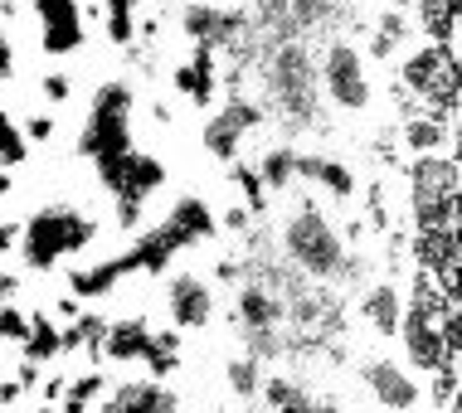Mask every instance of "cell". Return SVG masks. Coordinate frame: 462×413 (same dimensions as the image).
Masks as SVG:
<instances>
[{
    "label": "cell",
    "instance_id": "cell-1",
    "mask_svg": "<svg viewBox=\"0 0 462 413\" xmlns=\"http://www.w3.org/2000/svg\"><path fill=\"white\" fill-rule=\"evenodd\" d=\"M278 253L292 272H302L307 282L321 287H341L360 278V258L351 253L346 234L336 229V219L317 199L287 205V215L278 219Z\"/></svg>",
    "mask_w": 462,
    "mask_h": 413
},
{
    "label": "cell",
    "instance_id": "cell-2",
    "mask_svg": "<svg viewBox=\"0 0 462 413\" xmlns=\"http://www.w3.org/2000/svg\"><path fill=\"white\" fill-rule=\"evenodd\" d=\"M394 87L409 103V112L453 117L462 103V54L439 40H414L394 59Z\"/></svg>",
    "mask_w": 462,
    "mask_h": 413
},
{
    "label": "cell",
    "instance_id": "cell-3",
    "mask_svg": "<svg viewBox=\"0 0 462 413\" xmlns=\"http://www.w3.org/2000/svg\"><path fill=\"white\" fill-rule=\"evenodd\" d=\"M132 117H136V93H132L127 78H107V83L93 87L88 112H83V127H79V156L93 161L97 185L136 151Z\"/></svg>",
    "mask_w": 462,
    "mask_h": 413
},
{
    "label": "cell",
    "instance_id": "cell-4",
    "mask_svg": "<svg viewBox=\"0 0 462 413\" xmlns=\"http://www.w3.org/2000/svg\"><path fill=\"white\" fill-rule=\"evenodd\" d=\"M404 199H409L414 234L462 229V166L448 151L414 156L404 170Z\"/></svg>",
    "mask_w": 462,
    "mask_h": 413
},
{
    "label": "cell",
    "instance_id": "cell-5",
    "mask_svg": "<svg viewBox=\"0 0 462 413\" xmlns=\"http://www.w3.org/2000/svg\"><path fill=\"white\" fill-rule=\"evenodd\" d=\"M97 239V219L79 205H40L20 224L15 253L30 272H54L73 253H88Z\"/></svg>",
    "mask_w": 462,
    "mask_h": 413
},
{
    "label": "cell",
    "instance_id": "cell-6",
    "mask_svg": "<svg viewBox=\"0 0 462 413\" xmlns=\"http://www.w3.org/2000/svg\"><path fill=\"white\" fill-rule=\"evenodd\" d=\"M268 78V103L287 127H317L321 117V83H317V59L302 40H282L263 59Z\"/></svg>",
    "mask_w": 462,
    "mask_h": 413
},
{
    "label": "cell",
    "instance_id": "cell-7",
    "mask_svg": "<svg viewBox=\"0 0 462 413\" xmlns=\"http://www.w3.org/2000/svg\"><path fill=\"white\" fill-rule=\"evenodd\" d=\"M317 83H321V97H327L336 112H351V117L370 112V103H374L370 64H365V54H360L351 40H331L327 49H321Z\"/></svg>",
    "mask_w": 462,
    "mask_h": 413
},
{
    "label": "cell",
    "instance_id": "cell-8",
    "mask_svg": "<svg viewBox=\"0 0 462 413\" xmlns=\"http://www.w3.org/2000/svg\"><path fill=\"white\" fill-rule=\"evenodd\" d=\"M263 122H268L263 103H254V97H244V93H229L219 112H209L205 132H199V146H205L219 166H234V161H244V142L263 127Z\"/></svg>",
    "mask_w": 462,
    "mask_h": 413
},
{
    "label": "cell",
    "instance_id": "cell-9",
    "mask_svg": "<svg viewBox=\"0 0 462 413\" xmlns=\"http://www.w3.org/2000/svg\"><path fill=\"white\" fill-rule=\"evenodd\" d=\"M180 34L199 49H215V54H234V49L248 44L254 24H248L244 10L229 5H209V0H195V5L180 10Z\"/></svg>",
    "mask_w": 462,
    "mask_h": 413
},
{
    "label": "cell",
    "instance_id": "cell-10",
    "mask_svg": "<svg viewBox=\"0 0 462 413\" xmlns=\"http://www.w3.org/2000/svg\"><path fill=\"white\" fill-rule=\"evenodd\" d=\"M360 384H365V394L380 404L384 413H419L429 390H423V380L409 365H399L390 355H370L360 360Z\"/></svg>",
    "mask_w": 462,
    "mask_h": 413
},
{
    "label": "cell",
    "instance_id": "cell-11",
    "mask_svg": "<svg viewBox=\"0 0 462 413\" xmlns=\"http://www.w3.org/2000/svg\"><path fill=\"white\" fill-rule=\"evenodd\" d=\"M34 24H40V54L44 59H69L83 54L88 24H83V0H30Z\"/></svg>",
    "mask_w": 462,
    "mask_h": 413
},
{
    "label": "cell",
    "instance_id": "cell-12",
    "mask_svg": "<svg viewBox=\"0 0 462 413\" xmlns=\"http://www.w3.org/2000/svg\"><path fill=\"white\" fill-rule=\"evenodd\" d=\"M161 302H166V321H171L180 335H185V331H209V321H215V311H219L209 278H199V272H190V268L171 272Z\"/></svg>",
    "mask_w": 462,
    "mask_h": 413
},
{
    "label": "cell",
    "instance_id": "cell-13",
    "mask_svg": "<svg viewBox=\"0 0 462 413\" xmlns=\"http://www.w3.org/2000/svg\"><path fill=\"white\" fill-rule=\"evenodd\" d=\"M93 413H180V394L166 380H117L93 404Z\"/></svg>",
    "mask_w": 462,
    "mask_h": 413
},
{
    "label": "cell",
    "instance_id": "cell-14",
    "mask_svg": "<svg viewBox=\"0 0 462 413\" xmlns=\"http://www.w3.org/2000/svg\"><path fill=\"white\" fill-rule=\"evenodd\" d=\"M219 83H224V73H219V54H215V49L190 44V54L171 69V87H176V97H180V103H190V107H199V112L215 107Z\"/></svg>",
    "mask_w": 462,
    "mask_h": 413
},
{
    "label": "cell",
    "instance_id": "cell-15",
    "mask_svg": "<svg viewBox=\"0 0 462 413\" xmlns=\"http://www.w3.org/2000/svg\"><path fill=\"white\" fill-rule=\"evenodd\" d=\"M156 224L171 234V239H176V248H180V253H185V248H199V243H209V239L219 234V215L209 209V199H205V195H195V190H190V195H176V199H171V209H166V215H161Z\"/></svg>",
    "mask_w": 462,
    "mask_h": 413
},
{
    "label": "cell",
    "instance_id": "cell-16",
    "mask_svg": "<svg viewBox=\"0 0 462 413\" xmlns=\"http://www.w3.org/2000/svg\"><path fill=\"white\" fill-rule=\"evenodd\" d=\"M127 278H136V262H132L127 248H122V253H112V258H97V262L73 268L69 272V292L79 297V302H103V297H112Z\"/></svg>",
    "mask_w": 462,
    "mask_h": 413
},
{
    "label": "cell",
    "instance_id": "cell-17",
    "mask_svg": "<svg viewBox=\"0 0 462 413\" xmlns=\"http://www.w3.org/2000/svg\"><path fill=\"white\" fill-rule=\"evenodd\" d=\"M404 302H409L404 287H399L394 278H380V282H370L365 292H360L356 317L370 326V335L390 341V335H399V321H404Z\"/></svg>",
    "mask_w": 462,
    "mask_h": 413
},
{
    "label": "cell",
    "instance_id": "cell-18",
    "mask_svg": "<svg viewBox=\"0 0 462 413\" xmlns=\"http://www.w3.org/2000/svg\"><path fill=\"white\" fill-rule=\"evenodd\" d=\"M152 335H156V326L142 311H136V317H117V321H107L97 360H107V365H142L146 350H152Z\"/></svg>",
    "mask_w": 462,
    "mask_h": 413
},
{
    "label": "cell",
    "instance_id": "cell-19",
    "mask_svg": "<svg viewBox=\"0 0 462 413\" xmlns=\"http://www.w3.org/2000/svg\"><path fill=\"white\" fill-rule=\"evenodd\" d=\"M297 180L317 185L327 199H336V205H351V199L360 195V180L356 170L346 166V161L336 156H317V151H297Z\"/></svg>",
    "mask_w": 462,
    "mask_h": 413
},
{
    "label": "cell",
    "instance_id": "cell-20",
    "mask_svg": "<svg viewBox=\"0 0 462 413\" xmlns=\"http://www.w3.org/2000/svg\"><path fill=\"white\" fill-rule=\"evenodd\" d=\"M414 15L409 10H384L380 20H374V34H370V54L365 59H380V64H390L399 59L409 44H414Z\"/></svg>",
    "mask_w": 462,
    "mask_h": 413
},
{
    "label": "cell",
    "instance_id": "cell-21",
    "mask_svg": "<svg viewBox=\"0 0 462 413\" xmlns=\"http://www.w3.org/2000/svg\"><path fill=\"white\" fill-rule=\"evenodd\" d=\"M20 355L30 360V365H54V360L64 355V326H59L49 311H34V317H30V335H24Z\"/></svg>",
    "mask_w": 462,
    "mask_h": 413
},
{
    "label": "cell",
    "instance_id": "cell-22",
    "mask_svg": "<svg viewBox=\"0 0 462 413\" xmlns=\"http://www.w3.org/2000/svg\"><path fill=\"white\" fill-rule=\"evenodd\" d=\"M409 156H433L448 146V117H433V112H409L404 132H399Z\"/></svg>",
    "mask_w": 462,
    "mask_h": 413
},
{
    "label": "cell",
    "instance_id": "cell-23",
    "mask_svg": "<svg viewBox=\"0 0 462 413\" xmlns=\"http://www.w3.org/2000/svg\"><path fill=\"white\" fill-rule=\"evenodd\" d=\"M258 175H263L268 195H287L297 185V146H268L263 156H258Z\"/></svg>",
    "mask_w": 462,
    "mask_h": 413
},
{
    "label": "cell",
    "instance_id": "cell-24",
    "mask_svg": "<svg viewBox=\"0 0 462 413\" xmlns=\"http://www.w3.org/2000/svg\"><path fill=\"white\" fill-rule=\"evenodd\" d=\"M107 394V374L103 370H83V374H73L69 380V390L64 399H59V413H93V404Z\"/></svg>",
    "mask_w": 462,
    "mask_h": 413
},
{
    "label": "cell",
    "instance_id": "cell-25",
    "mask_svg": "<svg viewBox=\"0 0 462 413\" xmlns=\"http://www.w3.org/2000/svg\"><path fill=\"white\" fill-rule=\"evenodd\" d=\"M263 374H268L263 360L248 355V350H244V355H234L229 365H224V380H229L234 399H244V404H254V399H258V390H263Z\"/></svg>",
    "mask_w": 462,
    "mask_h": 413
},
{
    "label": "cell",
    "instance_id": "cell-26",
    "mask_svg": "<svg viewBox=\"0 0 462 413\" xmlns=\"http://www.w3.org/2000/svg\"><path fill=\"white\" fill-rule=\"evenodd\" d=\"M136 0H103V34H107V44H117V49H132L136 44Z\"/></svg>",
    "mask_w": 462,
    "mask_h": 413
},
{
    "label": "cell",
    "instance_id": "cell-27",
    "mask_svg": "<svg viewBox=\"0 0 462 413\" xmlns=\"http://www.w3.org/2000/svg\"><path fill=\"white\" fill-rule=\"evenodd\" d=\"M146 374L152 380H171V374L180 370V331L176 326H166V331H156L152 335V350H146Z\"/></svg>",
    "mask_w": 462,
    "mask_h": 413
},
{
    "label": "cell",
    "instance_id": "cell-28",
    "mask_svg": "<svg viewBox=\"0 0 462 413\" xmlns=\"http://www.w3.org/2000/svg\"><path fill=\"white\" fill-rule=\"evenodd\" d=\"M229 180L234 185H239V195H244V205L248 209H254V215H263V209H268V185H263V175H258L254 166H248V161H234V166H229Z\"/></svg>",
    "mask_w": 462,
    "mask_h": 413
},
{
    "label": "cell",
    "instance_id": "cell-29",
    "mask_svg": "<svg viewBox=\"0 0 462 413\" xmlns=\"http://www.w3.org/2000/svg\"><path fill=\"white\" fill-rule=\"evenodd\" d=\"M24 156H30V142H24L20 122L10 112H0V166L15 170V166H24Z\"/></svg>",
    "mask_w": 462,
    "mask_h": 413
},
{
    "label": "cell",
    "instance_id": "cell-30",
    "mask_svg": "<svg viewBox=\"0 0 462 413\" xmlns=\"http://www.w3.org/2000/svg\"><path fill=\"white\" fill-rule=\"evenodd\" d=\"M443 341H448L453 365H462V292L448 297V307H443Z\"/></svg>",
    "mask_w": 462,
    "mask_h": 413
},
{
    "label": "cell",
    "instance_id": "cell-31",
    "mask_svg": "<svg viewBox=\"0 0 462 413\" xmlns=\"http://www.w3.org/2000/svg\"><path fill=\"white\" fill-rule=\"evenodd\" d=\"M24 335H30V311L5 302L0 307V345H24Z\"/></svg>",
    "mask_w": 462,
    "mask_h": 413
},
{
    "label": "cell",
    "instance_id": "cell-32",
    "mask_svg": "<svg viewBox=\"0 0 462 413\" xmlns=\"http://www.w3.org/2000/svg\"><path fill=\"white\" fill-rule=\"evenodd\" d=\"M40 97H44V103H54V107H64L69 97H73V78H69L64 69L44 73V78H40Z\"/></svg>",
    "mask_w": 462,
    "mask_h": 413
},
{
    "label": "cell",
    "instance_id": "cell-33",
    "mask_svg": "<svg viewBox=\"0 0 462 413\" xmlns=\"http://www.w3.org/2000/svg\"><path fill=\"white\" fill-rule=\"evenodd\" d=\"M20 132L30 146H44V142H54V117H49V112H30V117L20 122Z\"/></svg>",
    "mask_w": 462,
    "mask_h": 413
},
{
    "label": "cell",
    "instance_id": "cell-34",
    "mask_svg": "<svg viewBox=\"0 0 462 413\" xmlns=\"http://www.w3.org/2000/svg\"><path fill=\"white\" fill-rule=\"evenodd\" d=\"M15 69H20V59H15V34H10L5 20H0V83L15 78Z\"/></svg>",
    "mask_w": 462,
    "mask_h": 413
},
{
    "label": "cell",
    "instance_id": "cell-35",
    "mask_svg": "<svg viewBox=\"0 0 462 413\" xmlns=\"http://www.w3.org/2000/svg\"><path fill=\"white\" fill-rule=\"evenodd\" d=\"M219 224H224L229 234H248V229H254V209H248V205H229V209L219 215Z\"/></svg>",
    "mask_w": 462,
    "mask_h": 413
},
{
    "label": "cell",
    "instance_id": "cell-36",
    "mask_svg": "<svg viewBox=\"0 0 462 413\" xmlns=\"http://www.w3.org/2000/svg\"><path fill=\"white\" fill-rule=\"evenodd\" d=\"M448 156H453L457 166H462V103H457L453 117H448Z\"/></svg>",
    "mask_w": 462,
    "mask_h": 413
},
{
    "label": "cell",
    "instance_id": "cell-37",
    "mask_svg": "<svg viewBox=\"0 0 462 413\" xmlns=\"http://www.w3.org/2000/svg\"><path fill=\"white\" fill-rule=\"evenodd\" d=\"M15 243H20V224L0 219V262H5L10 253H15Z\"/></svg>",
    "mask_w": 462,
    "mask_h": 413
},
{
    "label": "cell",
    "instance_id": "cell-38",
    "mask_svg": "<svg viewBox=\"0 0 462 413\" xmlns=\"http://www.w3.org/2000/svg\"><path fill=\"white\" fill-rule=\"evenodd\" d=\"M64 390H69V374H49V380H44V404H59Z\"/></svg>",
    "mask_w": 462,
    "mask_h": 413
},
{
    "label": "cell",
    "instance_id": "cell-39",
    "mask_svg": "<svg viewBox=\"0 0 462 413\" xmlns=\"http://www.w3.org/2000/svg\"><path fill=\"white\" fill-rule=\"evenodd\" d=\"M54 311H59V317H64V321H79V317H83V302H79V297H73V292H64V297H59V302H54Z\"/></svg>",
    "mask_w": 462,
    "mask_h": 413
},
{
    "label": "cell",
    "instance_id": "cell-40",
    "mask_svg": "<svg viewBox=\"0 0 462 413\" xmlns=\"http://www.w3.org/2000/svg\"><path fill=\"white\" fill-rule=\"evenodd\" d=\"M20 394H24V384L10 374V380H0V408H10V404H20Z\"/></svg>",
    "mask_w": 462,
    "mask_h": 413
},
{
    "label": "cell",
    "instance_id": "cell-41",
    "mask_svg": "<svg viewBox=\"0 0 462 413\" xmlns=\"http://www.w3.org/2000/svg\"><path fill=\"white\" fill-rule=\"evenodd\" d=\"M15 292H20V278H15L10 268H0V307L15 302Z\"/></svg>",
    "mask_w": 462,
    "mask_h": 413
},
{
    "label": "cell",
    "instance_id": "cell-42",
    "mask_svg": "<svg viewBox=\"0 0 462 413\" xmlns=\"http://www.w3.org/2000/svg\"><path fill=\"white\" fill-rule=\"evenodd\" d=\"M453 49L462 54V0H457V15H453Z\"/></svg>",
    "mask_w": 462,
    "mask_h": 413
},
{
    "label": "cell",
    "instance_id": "cell-43",
    "mask_svg": "<svg viewBox=\"0 0 462 413\" xmlns=\"http://www.w3.org/2000/svg\"><path fill=\"white\" fill-rule=\"evenodd\" d=\"M10 190H15V175H10V170H5V166H0V199H5V195H10Z\"/></svg>",
    "mask_w": 462,
    "mask_h": 413
},
{
    "label": "cell",
    "instance_id": "cell-44",
    "mask_svg": "<svg viewBox=\"0 0 462 413\" xmlns=\"http://www.w3.org/2000/svg\"><path fill=\"white\" fill-rule=\"evenodd\" d=\"M34 413H59V404H40V408H34Z\"/></svg>",
    "mask_w": 462,
    "mask_h": 413
},
{
    "label": "cell",
    "instance_id": "cell-45",
    "mask_svg": "<svg viewBox=\"0 0 462 413\" xmlns=\"http://www.w3.org/2000/svg\"><path fill=\"white\" fill-rule=\"evenodd\" d=\"M0 413H10V408H0Z\"/></svg>",
    "mask_w": 462,
    "mask_h": 413
}]
</instances>
